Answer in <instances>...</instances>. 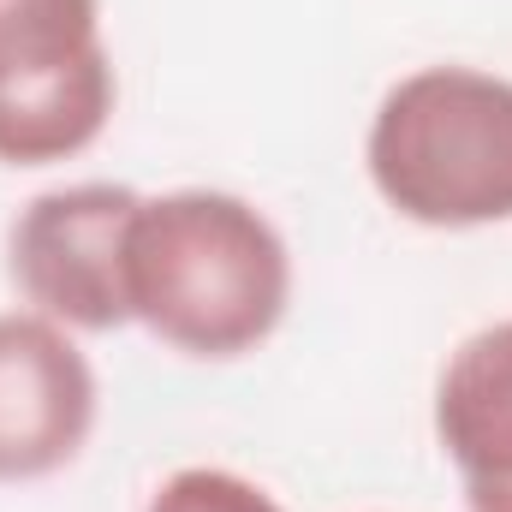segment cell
<instances>
[{"mask_svg":"<svg viewBox=\"0 0 512 512\" xmlns=\"http://www.w3.org/2000/svg\"><path fill=\"white\" fill-rule=\"evenodd\" d=\"M292 245L274 215L221 185L143 191L126 233L131 322L167 352L233 364L268 346L292 310Z\"/></svg>","mask_w":512,"mask_h":512,"instance_id":"cell-1","label":"cell"},{"mask_svg":"<svg viewBox=\"0 0 512 512\" xmlns=\"http://www.w3.org/2000/svg\"><path fill=\"white\" fill-rule=\"evenodd\" d=\"M364 173L423 233L512 227V78L471 60L393 78L364 131Z\"/></svg>","mask_w":512,"mask_h":512,"instance_id":"cell-2","label":"cell"},{"mask_svg":"<svg viewBox=\"0 0 512 512\" xmlns=\"http://www.w3.org/2000/svg\"><path fill=\"white\" fill-rule=\"evenodd\" d=\"M120 72L102 0H0V167H54L102 143Z\"/></svg>","mask_w":512,"mask_h":512,"instance_id":"cell-3","label":"cell"},{"mask_svg":"<svg viewBox=\"0 0 512 512\" xmlns=\"http://www.w3.org/2000/svg\"><path fill=\"white\" fill-rule=\"evenodd\" d=\"M137 203L143 191L120 179H72L36 191L6 227V280L18 304L72 334L131 328L126 233Z\"/></svg>","mask_w":512,"mask_h":512,"instance_id":"cell-4","label":"cell"},{"mask_svg":"<svg viewBox=\"0 0 512 512\" xmlns=\"http://www.w3.org/2000/svg\"><path fill=\"white\" fill-rule=\"evenodd\" d=\"M102 423V382L72 328L12 304L0 310V483L72 471Z\"/></svg>","mask_w":512,"mask_h":512,"instance_id":"cell-5","label":"cell"},{"mask_svg":"<svg viewBox=\"0 0 512 512\" xmlns=\"http://www.w3.org/2000/svg\"><path fill=\"white\" fill-rule=\"evenodd\" d=\"M429 417L465 489L512 483V316L471 328L447 352Z\"/></svg>","mask_w":512,"mask_h":512,"instance_id":"cell-6","label":"cell"},{"mask_svg":"<svg viewBox=\"0 0 512 512\" xmlns=\"http://www.w3.org/2000/svg\"><path fill=\"white\" fill-rule=\"evenodd\" d=\"M143 512H286V501L233 465H179L149 489Z\"/></svg>","mask_w":512,"mask_h":512,"instance_id":"cell-7","label":"cell"},{"mask_svg":"<svg viewBox=\"0 0 512 512\" xmlns=\"http://www.w3.org/2000/svg\"><path fill=\"white\" fill-rule=\"evenodd\" d=\"M465 507H471V512H512V483H495V489H465Z\"/></svg>","mask_w":512,"mask_h":512,"instance_id":"cell-8","label":"cell"}]
</instances>
